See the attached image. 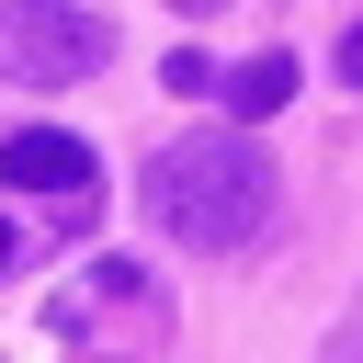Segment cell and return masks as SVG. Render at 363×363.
Returning a JSON list of instances; mask_svg holds the SVG:
<instances>
[{"instance_id":"cell-1","label":"cell","mask_w":363,"mask_h":363,"mask_svg":"<svg viewBox=\"0 0 363 363\" xmlns=\"http://www.w3.org/2000/svg\"><path fill=\"white\" fill-rule=\"evenodd\" d=\"M147 216L182 238V250H204V261H227V250H250L261 227H272V159L250 147V136H170L159 159H147Z\"/></svg>"},{"instance_id":"cell-2","label":"cell","mask_w":363,"mask_h":363,"mask_svg":"<svg viewBox=\"0 0 363 363\" xmlns=\"http://www.w3.org/2000/svg\"><path fill=\"white\" fill-rule=\"evenodd\" d=\"M159 340H170V295L136 261H79L45 295V352L57 363H159Z\"/></svg>"},{"instance_id":"cell-3","label":"cell","mask_w":363,"mask_h":363,"mask_svg":"<svg viewBox=\"0 0 363 363\" xmlns=\"http://www.w3.org/2000/svg\"><path fill=\"white\" fill-rule=\"evenodd\" d=\"M113 57V34L79 11V0H0V68L23 91H68Z\"/></svg>"},{"instance_id":"cell-4","label":"cell","mask_w":363,"mask_h":363,"mask_svg":"<svg viewBox=\"0 0 363 363\" xmlns=\"http://www.w3.org/2000/svg\"><path fill=\"white\" fill-rule=\"evenodd\" d=\"M0 182H23V193H57V204H91L102 159H91L68 125H23V136H0Z\"/></svg>"},{"instance_id":"cell-5","label":"cell","mask_w":363,"mask_h":363,"mask_svg":"<svg viewBox=\"0 0 363 363\" xmlns=\"http://www.w3.org/2000/svg\"><path fill=\"white\" fill-rule=\"evenodd\" d=\"M284 102H295V57H250V68L227 79V113H238V125H261V113H284Z\"/></svg>"},{"instance_id":"cell-6","label":"cell","mask_w":363,"mask_h":363,"mask_svg":"<svg viewBox=\"0 0 363 363\" xmlns=\"http://www.w3.org/2000/svg\"><path fill=\"white\" fill-rule=\"evenodd\" d=\"M329 363H363V306H352V329L329 340Z\"/></svg>"},{"instance_id":"cell-7","label":"cell","mask_w":363,"mask_h":363,"mask_svg":"<svg viewBox=\"0 0 363 363\" xmlns=\"http://www.w3.org/2000/svg\"><path fill=\"white\" fill-rule=\"evenodd\" d=\"M340 79H363V23H352V34H340Z\"/></svg>"},{"instance_id":"cell-8","label":"cell","mask_w":363,"mask_h":363,"mask_svg":"<svg viewBox=\"0 0 363 363\" xmlns=\"http://www.w3.org/2000/svg\"><path fill=\"white\" fill-rule=\"evenodd\" d=\"M0 272H11V216H0Z\"/></svg>"},{"instance_id":"cell-9","label":"cell","mask_w":363,"mask_h":363,"mask_svg":"<svg viewBox=\"0 0 363 363\" xmlns=\"http://www.w3.org/2000/svg\"><path fill=\"white\" fill-rule=\"evenodd\" d=\"M170 11H216V0H170Z\"/></svg>"}]
</instances>
